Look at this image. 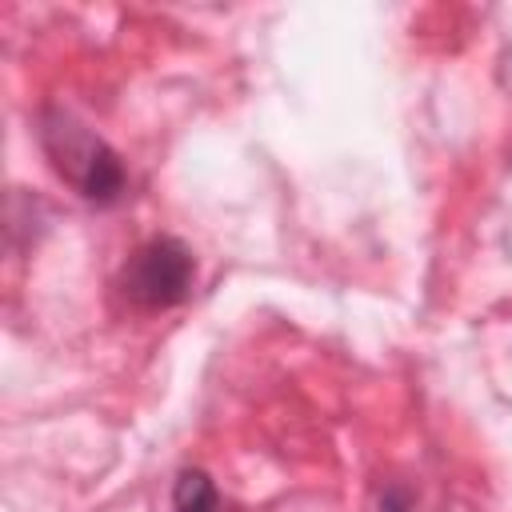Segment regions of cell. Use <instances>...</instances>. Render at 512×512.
Segmentation results:
<instances>
[{
    "mask_svg": "<svg viewBox=\"0 0 512 512\" xmlns=\"http://www.w3.org/2000/svg\"><path fill=\"white\" fill-rule=\"evenodd\" d=\"M40 140L44 152L52 156V168L92 204H116L124 192V164L120 156L92 136L88 128H80L72 116L64 112H48L40 124Z\"/></svg>",
    "mask_w": 512,
    "mask_h": 512,
    "instance_id": "obj_1",
    "label": "cell"
},
{
    "mask_svg": "<svg viewBox=\"0 0 512 512\" xmlns=\"http://www.w3.org/2000/svg\"><path fill=\"white\" fill-rule=\"evenodd\" d=\"M192 276H196L192 252L172 236H156L128 256V264L120 272V292L136 308L160 312V308L180 304L192 292Z\"/></svg>",
    "mask_w": 512,
    "mask_h": 512,
    "instance_id": "obj_2",
    "label": "cell"
},
{
    "mask_svg": "<svg viewBox=\"0 0 512 512\" xmlns=\"http://www.w3.org/2000/svg\"><path fill=\"white\" fill-rule=\"evenodd\" d=\"M172 504H176V512H220L216 484H212L200 468H188V472H180V476H176Z\"/></svg>",
    "mask_w": 512,
    "mask_h": 512,
    "instance_id": "obj_3",
    "label": "cell"
}]
</instances>
